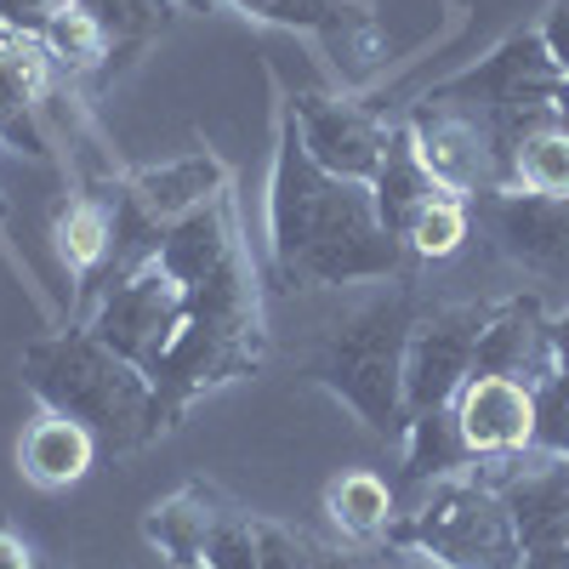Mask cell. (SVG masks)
<instances>
[{
    "label": "cell",
    "mask_w": 569,
    "mask_h": 569,
    "mask_svg": "<svg viewBox=\"0 0 569 569\" xmlns=\"http://www.w3.org/2000/svg\"><path fill=\"white\" fill-rule=\"evenodd\" d=\"M501 501H507V518L525 547H547V541H569V472H563V456H541V450H525V456H507V461H479Z\"/></svg>",
    "instance_id": "12"
},
{
    "label": "cell",
    "mask_w": 569,
    "mask_h": 569,
    "mask_svg": "<svg viewBox=\"0 0 569 569\" xmlns=\"http://www.w3.org/2000/svg\"><path fill=\"white\" fill-rule=\"evenodd\" d=\"M552 126H558V131H569V74L552 86Z\"/></svg>",
    "instance_id": "36"
},
{
    "label": "cell",
    "mask_w": 569,
    "mask_h": 569,
    "mask_svg": "<svg viewBox=\"0 0 569 569\" xmlns=\"http://www.w3.org/2000/svg\"><path fill=\"white\" fill-rule=\"evenodd\" d=\"M233 501L206 485V479H188L182 490H171L166 501H154L149 512H142V541L160 547L166 563L177 569H206V547H211V530L222 525V512Z\"/></svg>",
    "instance_id": "15"
},
{
    "label": "cell",
    "mask_w": 569,
    "mask_h": 569,
    "mask_svg": "<svg viewBox=\"0 0 569 569\" xmlns=\"http://www.w3.org/2000/svg\"><path fill=\"white\" fill-rule=\"evenodd\" d=\"M563 472H569V456H563Z\"/></svg>",
    "instance_id": "39"
},
{
    "label": "cell",
    "mask_w": 569,
    "mask_h": 569,
    "mask_svg": "<svg viewBox=\"0 0 569 569\" xmlns=\"http://www.w3.org/2000/svg\"><path fill=\"white\" fill-rule=\"evenodd\" d=\"M240 246H246V240H240V211H233V188H228V194H217L211 206L188 211L182 222L166 228L160 268L188 291V284H200L206 273H217Z\"/></svg>",
    "instance_id": "16"
},
{
    "label": "cell",
    "mask_w": 569,
    "mask_h": 569,
    "mask_svg": "<svg viewBox=\"0 0 569 569\" xmlns=\"http://www.w3.org/2000/svg\"><path fill=\"white\" fill-rule=\"evenodd\" d=\"M507 188H525V194H569V131L541 126L530 137H518V149L507 160Z\"/></svg>",
    "instance_id": "24"
},
{
    "label": "cell",
    "mask_w": 569,
    "mask_h": 569,
    "mask_svg": "<svg viewBox=\"0 0 569 569\" xmlns=\"http://www.w3.org/2000/svg\"><path fill=\"white\" fill-rule=\"evenodd\" d=\"M268 348V308H262V268L251 246H240L217 273L188 284V319L182 337L154 382V421L160 433L188 416V405L211 388L251 376Z\"/></svg>",
    "instance_id": "2"
},
{
    "label": "cell",
    "mask_w": 569,
    "mask_h": 569,
    "mask_svg": "<svg viewBox=\"0 0 569 569\" xmlns=\"http://www.w3.org/2000/svg\"><path fill=\"white\" fill-rule=\"evenodd\" d=\"M405 240L376 217L370 182H348L313 166L297 120L279 109V142L268 171V268L279 291H330L359 279H399Z\"/></svg>",
    "instance_id": "1"
},
{
    "label": "cell",
    "mask_w": 569,
    "mask_h": 569,
    "mask_svg": "<svg viewBox=\"0 0 569 569\" xmlns=\"http://www.w3.org/2000/svg\"><path fill=\"white\" fill-rule=\"evenodd\" d=\"M52 80H58V63L52 52L0 23V142L12 154L34 160V166H52L58 149H52V126H46V103H52Z\"/></svg>",
    "instance_id": "11"
},
{
    "label": "cell",
    "mask_w": 569,
    "mask_h": 569,
    "mask_svg": "<svg viewBox=\"0 0 569 569\" xmlns=\"http://www.w3.org/2000/svg\"><path fill=\"white\" fill-rule=\"evenodd\" d=\"M461 467H472V450H467L461 427H456V410L439 405V410L410 416V427H405V472H399V485H405V490H421V485L450 479V472H461Z\"/></svg>",
    "instance_id": "22"
},
{
    "label": "cell",
    "mask_w": 569,
    "mask_h": 569,
    "mask_svg": "<svg viewBox=\"0 0 569 569\" xmlns=\"http://www.w3.org/2000/svg\"><path fill=\"white\" fill-rule=\"evenodd\" d=\"M541 40H547V52L558 58V69L569 74V0H552L547 18H541Z\"/></svg>",
    "instance_id": "31"
},
{
    "label": "cell",
    "mask_w": 569,
    "mask_h": 569,
    "mask_svg": "<svg viewBox=\"0 0 569 569\" xmlns=\"http://www.w3.org/2000/svg\"><path fill=\"white\" fill-rule=\"evenodd\" d=\"M325 512H330V525H337L348 541L365 547V541H388L393 518H399V496H393V485L382 479V472L353 467V472H342V479L325 485Z\"/></svg>",
    "instance_id": "21"
},
{
    "label": "cell",
    "mask_w": 569,
    "mask_h": 569,
    "mask_svg": "<svg viewBox=\"0 0 569 569\" xmlns=\"http://www.w3.org/2000/svg\"><path fill=\"white\" fill-rule=\"evenodd\" d=\"M485 313H490V302H439V308L416 313L410 348H405V410L410 416L456 405V393L472 376Z\"/></svg>",
    "instance_id": "8"
},
{
    "label": "cell",
    "mask_w": 569,
    "mask_h": 569,
    "mask_svg": "<svg viewBox=\"0 0 569 569\" xmlns=\"http://www.w3.org/2000/svg\"><path fill=\"white\" fill-rule=\"evenodd\" d=\"M52 240H58V257L74 279L80 297H98L103 291V268H109V246H114V211H109V194H74L52 211Z\"/></svg>",
    "instance_id": "18"
},
{
    "label": "cell",
    "mask_w": 569,
    "mask_h": 569,
    "mask_svg": "<svg viewBox=\"0 0 569 569\" xmlns=\"http://www.w3.org/2000/svg\"><path fill=\"white\" fill-rule=\"evenodd\" d=\"M0 569H34V552H29L7 525H0Z\"/></svg>",
    "instance_id": "33"
},
{
    "label": "cell",
    "mask_w": 569,
    "mask_h": 569,
    "mask_svg": "<svg viewBox=\"0 0 569 569\" xmlns=\"http://www.w3.org/2000/svg\"><path fill=\"white\" fill-rule=\"evenodd\" d=\"M126 188L149 206L154 222H182L188 211L211 206L217 194H228V166L211 154V149H194L182 160H166V166H149V171H126Z\"/></svg>",
    "instance_id": "17"
},
{
    "label": "cell",
    "mask_w": 569,
    "mask_h": 569,
    "mask_svg": "<svg viewBox=\"0 0 569 569\" xmlns=\"http://www.w3.org/2000/svg\"><path fill=\"white\" fill-rule=\"evenodd\" d=\"M547 370H558V353H552V313L541 308V297L530 291V297L490 302L472 376H507V382L536 388Z\"/></svg>",
    "instance_id": "14"
},
{
    "label": "cell",
    "mask_w": 569,
    "mask_h": 569,
    "mask_svg": "<svg viewBox=\"0 0 569 569\" xmlns=\"http://www.w3.org/2000/svg\"><path fill=\"white\" fill-rule=\"evenodd\" d=\"M63 7H69V0H0V23H12V29H23V34L40 40Z\"/></svg>",
    "instance_id": "30"
},
{
    "label": "cell",
    "mask_w": 569,
    "mask_h": 569,
    "mask_svg": "<svg viewBox=\"0 0 569 569\" xmlns=\"http://www.w3.org/2000/svg\"><path fill=\"white\" fill-rule=\"evenodd\" d=\"M388 547L416 552L433 569H518L525 563V541H518L507 518V501L479 461L439 485L410 490L405 512L388 530Z\"/></svg>",
    "instance_id": "5"
},
{
    "label": "cell",
    "mask_w": 569,
    "mask_h": 569,
    "mask_svg": "<svg viewBox=\"0 0 569 569\" xmlns=\"http://www.w3.org/2000/svg\"><path fill=\"white\" fill-rule=\"evenodd\" d=\"M472 233V206L456 194H439L427 211H416V222L405 228V251L416 262H445L461 251V240Z\"/></svg>",
    "instance_id": "26"
},
{
    "label": "cell",
    "mask_w": 569,
    "mask_h": 569,
    "mask_svg": "<svg viewBox=\"0 0 569 569\" xmlns=\"http://www.w3.org/2000/svg\"><path fill=\"white\" fill-rule=\"evenodd\" d=\"M536 399V450L541 456H569V370H547L530 388Z\"/></svg>",
    "instance_id": "28"
},
{
    "label": "cell",
    "mask_w": 569,
    "mask_h": 569,
    "mask_svg": "<svg viewBox=\"0 0 569 569\" xmlns=\"http://www.w3.org/2000/svg\"><path fill=\"white\" fill-rule=\"evenodd\" d=\"M439 194H450V188L416 160V142H410L405 120H393V131H388V154H382V166H376V177H370L376 217H382V222L399 233V240H405V228L416 222V211H427ZM456 200H461V194H456Z\"/></svg>",
    "instance_id": "20"
},
{
    "label": "cell",
    "mask_w": 569,
    "mask_h": 569,
    "mask_svg": "<svg viewBox=\"0 0 569 569\" xmlns=\"http://www.w3.org/2000/svg\"><path fill=\"white\" fill-rule=\"evenodd\" d=\"M284 114L297 120L302 149L313 154L319 171L348 177V182H370L376 166L388 154V120L370 114L365 103L342 98V91H291L284 98Z\"/></svg>",
    "instance_id": "10"
},
{
    "label": "cell",
    "mask_w": 569,
    "mask_h": 569,
    "mask_svg": "<svg viewBox=\"0 0 569 569\" xmlns=\"http://www.w3.org/2000/svg\"><path fill=\"white\" fill-rule=\"evenodd\" d=\"M206 569H257V536H251L246 507L222 512V525L211 530V547H206Z\"/></svg>",
    "instance_id": "29"
},
{
    "label": "cell",
    "mask_w": 569,
    "mask_h": 569,
    "mask_svg": "<svg viewBox=\"0 0 569 569\" xmlns=\"http://www.w3.org/2000/svg\"><path fill=\"white\" fill-rule=\"evenodd\" d=\"M18 370L40 410L80 421L103 450H142L160 439L154 382L137 365H126L114 348H103L86 325L46 330V337L23 342Z\"/></svg>",
    "instance_id": "3"
},
{
    "label": "cell",
    "mask_w": 569,
    "mask_h": 569,
    "mask_svg": "<svg viewBox=\"0 0 569 569\" xmlns=\"http://www.w3.org/2000/svg\"><path fill=\"white\" fill-rule=\"evenodd\" d=\"M472 217L518 273L536 279V291H569V194L496 188L472 200Z\"/></svg>",
    "instance_id": "7"
},
{
    "label": "cell",
    "mask_w": 569,
    "mask_h": 569,
    "mask_svg": "<svg viewBox=\"0 0 569 569\" xmlns=\"http://www.w3.org/2000/svg\"><path fill=\"white\" fill-rule=\"evenodd\" d=\"M177 7H200L206 12V7H222V0H177Z\"/></svg>",
    "instance_id": "37"
},
{
    "label": "cell",
    "mask_w": 569,
    "mask_h": 569,
    "mask_svg": "<svg viewBox=\"0 0 569 569\" xmlns=\"http://www.w3.org/2000/svg\"><path fill=\"white\" fill-rule=\"evenodd\" d=\"M0 217H7V194H0Z\"/></svg>",
    "instance_id": "38"
},
{
    "label": "cell",
    "mask_w": 569,
    "mask_h": 569,
    "mask_svg": "<svg viewBox=\"0 0 569 569\" xmlns=\"http://www.w3.org/2000/svg\"><path fill=\"white\" fill-rule=\"evenodd\" d=\"M518 569H569V541H547V547H525Z\"/></svg>",
    "instance_id": "32"
},
{
    "label": "cell",
    "mask_w": 569,
    "mask_h": 569,
    "mask_svg": "<svg viewBox=\"0 0 569 569\" xmlns=\"http://www.w3.org/2000/svg\"><path fill=\"white\" fill-rule=\"evenodd\" d=\"M456 427L472 450V461H507L536 450V399L525 382L507 376H467V388L456 393Z\"/></svg>",
    "instance_id": "13"
},
{
    "label": "cell",
    "mask_w": 569,
    "mask_h": 569,
    "mask_svg": "<svg viewBox=\"0 0 569 569\" xmlns=\"http://www.w3.org/2000/svg\"><path fill=\"white\" fill-rule=\"evenodd\" d=\"M182 319H188V291L160 262H149L142 273H131L126 284L98 297L86 330L103 348H114L126 365H137L149 382H160V370H166V359L182 337Z\"/></svg>",
    "instance_id": "6"
},
{
    "label": "cell",
    "mask_w": 569,
    "mask_h": 569,
    "mask_svg": "<svg viewBox=\"0 0 569 569\" xmlns=\"http://www.w3.org/2000/svg\"><path fill=\"white\" fill-rule=\"evenodd\" d=\"M319 569H370L359 552H342V547H325V558H319Z\"/></svg>",
    "instance_id": "35"
},
{
    "label": "cell",
    "mask_w": 569,
    "mask_h": 569,
    "mask_svg": "<svg viewBox=\"0 0 569 569\" xmlns=\"http://www.w3.org/2000/svg\"><path fill=\"white\" fill-rule=\"evenodd\" d=\"M405 131L416 142V160L433 171L450 194H461L467 206L479 200V194L507 188L501 149H496V137H490V126L479 114L433 103V98H416V109L405 114Z\"/></svg>",
    "instance_id": "9"
},
{
    "label": "cell",
    "mask_w": 569,
    "mask_h": 569,
    "mask_svg": "<svg viewBox=\"0 0 569 569\" xmlns=\"http://www.w3.org/2000/svg\"><path fill=\"white\" fill-rule=\"evenodd\" d=\"M251 536H257V569H319L325 547L313 536H302L297 525L251 512Z\"/></svg>",
    "instance_id": "27"
},
{
    "label": "cell",
    "mask_w": 569,
    "mask_h": 569,
    "mask_svg": "<svg viewBox=\"0 0 569 569\" xmlns=\"http://www.w3.org/2000/svg\"><path fill=\"white\" fill-rule=\"evenodd\" d=\"M416 330V291L393 284V291L370 297L353 308L342 325H330L313 342L302 376L330 399H342L370 433L405 439L410 410H405V348Z\"/></svg>",
    "instance_id": "4"
},
{
    "label": "cell",
    "mask_w": 569,
    "mask_h": 569,
    "mask_svg": "<svg viewBox=\"0 0 569 569\" xmlns=\"http://www.w3.org/2000/svg\"><path fill=\"white\" fill-rule=\"evenodd\" d=\"M228 7H240L246 18H262V23H284V29H313L325 40H348L353 29H370L365 12L342 7V0H228Z\"/></svg>",
    "instance_id": "25"
},
{
    "label": "cell",
    "mask_w": 569,
    "mask_h": 569,
    "mask_svg": "<svg viewBox=\"0 0 569 569\" xmlns=\"http://www.w3.org/2000/svg\"><path fill=\"white\" fill-rule=\"evenodd\" d=\"M552 353H558V365L569 370V308L552 313Z\"/></svg>",
    "instance_id": "34"
},
{
    "label": "cell",
    "mask_w": 569,
    "mask_h": 569,
    "mask_svg": "<svg viewBox=\"0 0 569 569\" xmlns=\"http://www.w3.org/2000/svg\"><path fill=\"white\" fill-rule=\"evenodd\" d=\"M103 445L86 433L80 421L58 416V410H40L29 421V433L18 445V472L34 485V490H69L80 485L91 472V456H98Z\"/></svg>",
    "instance_id": "19"
},
{
    "label": "cell",
    "mask_w": 569,
    "mask_h": 569,
    "mask_svg": "<svg viewBox=\"0 0 569 569\" xmlns=\"http://www.w3.org/2000/svg\"><path fill=\"white\" fill-rule=\"evenodd\" d=\"M74 7L109 34V52H114L109 74H120L137 52H149L177 18V0H74Z\"/></svg>",
    "instance_id": "23"
}]
</instances>
